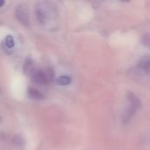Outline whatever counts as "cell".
I'll return each mask as SVG.
<instances>
[{"label": "cell", "mask_w": 150, "mask_h": 150, "mask_svg": "<svg viewBox=\"0 0 150 150\" xmlns=\"http://www.w3.org/2000/svg\"><path fill=\"white\" fill-rule=\"evenodd\" d=\"M24 70H25V72L27 75H31L32 76L34 73V71L36 69H35V67H34V64H33V60L26 59V61L25 62V66H24Z\"/></svg>", "instance_id": "7"}, {"label": "cell", "mask_w": 150, "mask_h": 150, "mask_svg": "<svg viewBox=\"0 0 150 150\" xmlns=\"http://www.w3.org/2000/svg\"><path fill=\"white\" fill-rule=\"evenodd\" d=\"M51 3L40 2L35 7V16L37 20L43 25L47 24L48 18H52L56 16V9L54 6H51Z\"/></svg>", "instance_id": "1"}, {"label": "cell", "mask_w": 150, "mask_h": 150, "mask_svg": "<svg viewBox=\"0 0 150 150\" xmlns=\"http://www.w3.org/2000/svg\"><path fill=\"white\" fill-rule=\"evenodd\" d=\"M56 83L59 85H69L71 83V77L69 76H61L57 77Z\"/></svg>", "instance_id": "8"}, {"label": "cell", "mask_w": 150, "mask_h": 150, "mask_svg": "<svg viewBox=\"0 0 150 150\" xmlns=\"http://www.w3.org/2000/svg\"><path fill=\"white\" fill-rule=\"evenodd\" d=\"M27 92H28V95L33 98V99H36V100H41V99H44L45 98V96L42 92H40L39 90L33 88V87H29L28 90H27Z\"/></svg>", "instance_id": "6"}, {"label": "cell", "mask_w": 150, "mask_h": 150, "mask_svg": "<svg viewBox=\"0 0 150 150\" xmlns=\"http://www.w3.org/2000/svg\"><path fill=\"white\" fill-rule=\"evenodd\" d=\"M127 98L128 105L122 115V122L124 124L130 122L134 118V116L135 115L138 109L141 107V101L139 98L135 96L133 92L128 91L127 94Z\"/></svg>", "instance_id": "2"}, {"label": "cell", "mask_w": 150, "mask_h": 150, "mask_svg": "<svg viewBox=\"0 0 150 150\" xmlns=\"http://www.w3.org/2000/svg\"><path fill=\"white\" fill-rule=\"evenodd\" d=\"M54 73L53 70L50 69H47L46 71L43 70H35L34 73L32 75L33 79L35 83L39 84H47L51 79L53 78Z\"/></svg>", "instance_id": "3"}, {"label": "cell", "mask_w": 150, "mask_h": 150, "mask_svg": "<svg viewBox=\"0 0 150 150\" xmlns=\"http://www.w3.org/2000/svg\"><path fill=\"white\" fill-rule=\"evenodd\" d=\"M4 4V1H0V7H1Z\"/></svg>", "instance_id": "11"}, {"label": "cell", "mask_w": 150, "mask_h": 150, "mask_svg": "<svg viewBox=\"0 0 150 150\" xmlns=\"http://www.w3.org/2000/svg\"><path fill=\"white\" fill-rule=\"evenodd\" d=\"M21 142H22V139H21V137H20V136L16 135V136L13 138V144H14L16 147H18V148L22 147Z\"/></svg>", "instance_id": "9"}, {"label": "cell", "mask_w": 150, "mask_h": 150, "mask_svg": "<svg viewBox=\"0 0 150 150\" xmlns=\"http://www.w3.org/2000/svg\"><path fill=\"white\" fill-rule=\"evenodd\" d=\"M138 67L143 72H145L147 74H150V56H145V57H143L139 62Z\"/></svg>", "instance_id": "5"}, {"label": "cell", "mask_w": 150, "mask_h": 150, "mask_svg": "<svg viewBox=\"0 0 150 150\" xmlns=\"http://www.w3.org/2000/svg\"><path fill=\"white\" fill-rule=\"evenodd\" d=\"M5 40H6V42L5 43H6L7 47H12L14 46V40H13V38L11 36H7Z\"/></svg>", "instance_id": "10"}, {"label": "cell", "mask_w": 150, "mask_h": 150, "mask_svg": "<svg viewBox=\"0 0 150 150\" xmlns=\"http://www.w3.org/2000/svg\"><path fill=\"white\" fill-rule=\"evenodd\" d=\"M15 15L18 21L25 26L30 25V16L26 7L23 4L18 5L15 10Z\"/></svg>", "instance_id": "4"}]
</instances>
